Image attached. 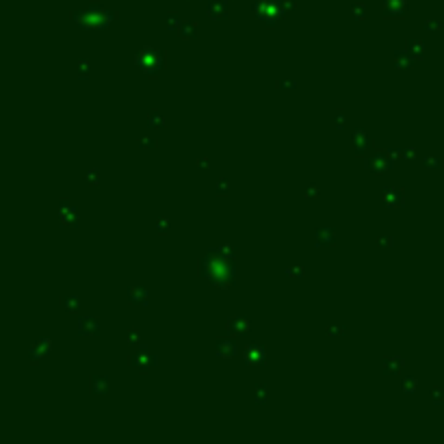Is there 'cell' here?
<instances>
[{
	"label": "cell",
	"mask_w": 444,
	"mask_h": 444,
	"mask_svg": "<svg viewBox=\"0 0 444 444\" xmlns=\"http://www.w3.org/2000/svg\"><path fill=\"white\" fill-rule=\"evenodd\" d=\"M245 356H247V362L249 364H262V356H264V351L260 347H249L247 351H245Z\"/></svg>",
	"instance_id": "3"
},
{
	"label": "cell",
	"mask_w": 444,
	"mask_h": 444,
	"mask_svg": "<svg viewBox=\"0 0 444 444\" xmlns=\"http://www.w3.org/2000/svg\"><path fill=\"white\" fill-rule=\"evenodd\" d=\"M98 321L96 318H81V334H96Z\"/></svg>",
	"instance_id": "5"
},
{
	"label": "cell",
	"mask_w": 444,
	"mask_h": 444,
	"mask_svg": "<svg viewBox=\"0 0 444 444\" xmlns=\"http://www.w3.org/2000/svg\"><path fill=\"white\" fill-rule=\"evenodd\" d=\"M137 61H139V65H141L143 72L154 74L163 67V52L161 50H158V52L156 50H146V52H141V57H139Z\"/></svg>",
	"instance_id": "1"
},
{
	"label": "cell",
	"mask_w": 444,
	"mask_h": 444,
	"mask_svg": "<svg viewBox=\"0 0 444 444\" xmlns=\"http://www.w3.org/2000/svg\"><path fill=\"white\" fill-rule=\"evenodd\" d=\"M154 362H156V360H154V358H152V353L146 351V349H141L139 353H134V356H132V360H130L132 366H139V368H148V366H152Z\"/></svg>",
	"instance_id": "2"
},
{
	"label": "cell",
	"mask_w": 444,
	"mask_h": 444,
	"mask_svg": "<svg viewBox=\"0 0 444 444\" xmlns=\"http://www.w3.org/2000/svg\"><path fill=\"white\" fill-rule=\"evenodd\" d=\"M104 390H106V379L102 381L100 377H96L93 379V392H104Z\"/></svg>",
	"instance_id": "7"
},
{
	"label": "cell",
	"mask_w": 444,
	"mask_h": 444,
	"mask_svg": "<svg viewBox=\"0 0 444 444\" xmlns=\"http://www.w3.org/2000/svg\"><path fill=\"white\" fill-rule=\"evenodd\" d=\"M247 321L245 318H241V317H232L230 318V329L232 332H236V334H245L247 332Z\"/></svg>",
	"instance_id": "4"
},
{
	"label": "cell",
	"mask_w": 444,
	"mask_h": 444,
	"mask_svg": "<svg viewBox=\"0 0 444 444\" xmlns=\"http://www.w3.org/2000/svg\"><path fill=\"white\" fill-rule=\"evenodd\" d=\"M63 303H67V306H65L67 310H78V299H74V297L72 299H63Z\"/></svg>",
	"instance_id": "8"
},
{
	"label": "cell",
	"mask_w": 444,
	"mask_h": 444,
	"mask_svg": "<svg viewBox=\"0 0 444 444\" xmlns=\"http://www.w3.org/2000/svg\"><path fill=\"white\" fill-rule=\"evenodd\" d=\"M226 340V338H221V340H219V353H226V356H232L234 351H236V345H234V342L230 340V338H228V342H223Z\"/></svg>",
	"instance_id": "6"
}]
</instances>
